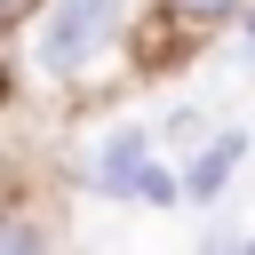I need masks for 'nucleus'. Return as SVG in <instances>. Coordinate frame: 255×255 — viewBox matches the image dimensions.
Listing matches in <instances>:
<instances>
[{
	"mask_svg": "<svg viewBox=\"0 0 255 255\" xmlns=\"http://www.w3.org/2000/svg\"><path fill=\"white\" fill-rule=\"evenodd\" d=\"M120 8H128V0H48V24H40V64H48V72L88 64V56L120 32Z\"/></svg>",
	"mask_w": 255,
	"mask_h": 255,
	"instance_id": "nucleus-1",
	"label": "nucleus"
},
{
	"mask_svg": "<svg viewBox=\"0 0 255 255\" xmlns=\"http://www.w3.org/2000/svg\"><path fill=\"white\" fill-rule=\"evenodd\" d=\"M143 151H151V135H143V128H120V135L104 143V167H96L104 199H128V191H135V175H143Z\"/></svg>",
	"mask_w": 255,
	"mask_h": 255,
	"instance_id": "nucleus-2",
	"label": "nucleus"
},
{
	"mask_svg": "<svg viewBox=\"0 0 255 255\" xmlns=\"http://www.w3.org/2000/svg\"><path fill=\"white\" fill-rule=\"evenodd\" d=\"M231 159H239V135H215V143H207V151L191 159V199H207V191H215V183L231 175Z\"/></svg>",
	"mask_w": 255,
	"mask_h": 255,
	"instance_id": "nucleus-3",
	"label": "nucleus"
},
{
	"mask_svg": "<svg viewBox=\"0 0 255 255\" xmlns=\"http://www.w3.org/2000/svg\"><path fill=\"white\" fill-rule=\"evenodd\" d=\"M0 255H48V239L32 223H0Z\"/></svg>",
	"mask_w": 255,
	"mask_h": 255,
	"instance_id": "nucleus-4",
	"label": "nucleus"
},
{
	"mask_svg": "<svg viewBox=\"0 0 255 255\" xmlns=\"http://www.w3.org/2000/svg\"><path fill=\"white\" fill-rule=\"evenodd\" d=\"M135 191H143L151 207H167V199H175V175H159V167H143V175H135Z\"/></svg>",
	"mask_w": 255,
	"mask_h": 255,
	"instance_id": "nucleus-5",
	"label": "nucleus"
},
{
	"mask_svg": "<svg viewBox=\"0 0 255 255\" xmlns=\"http://www.w3.org/2000/svg\"><path fill=\"white\" fill-rule=\"evenodd\" d=\"M167 135H175V143H199V112L175 104V112H167Z\"/></svg>",
	"mask_w": 255,
	"mask_h": 255,
	"instance_id": "nucleus-6",
	"label": "nucleus"
},
{
	"mask_svg": "<svg viewBox=\"0 0 255 255\" xmlns=\"http://www.w3.org/2000/svg\"><path fill=\"white\" fill-rule=\"evenodd\" d=\"M167 8H175V16H191V24H207V16H223L231 0H167Z\"/></svg>",
	"mask_w": 255,
	"mask_h": 255,
	"instance_id": "nucleus-7",
	"label": "nucleus"
},
{
	"mask_svg": "<svg viewBox=\"0 0 255 255\" xmlns=\"http://www.w3.org/2000/svg\"><path fill=\"white\" fill-rule=\"evenodd\" d=\"M247 48H255V16H247Z\"/></svg>",
	"mask_w": 255,
	"mask_h": 255,
	"instance_id": "nucleus-8",
	"label": "nucleus"
}]
</instances>
